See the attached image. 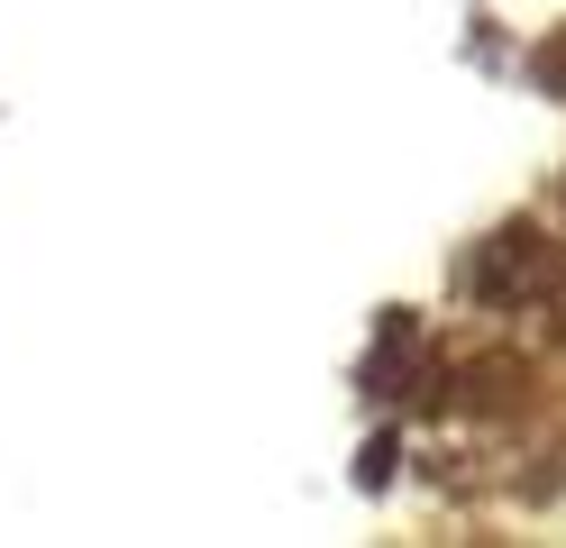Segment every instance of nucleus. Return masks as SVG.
I'll return each mask as SVG.
<instances>
[{
	"label": "nucleus",
	"instance_id": "obj_2",
	"mask_svg": "<svg viewBox=\"0 0 566 548\" xmlns=\"http://www.w3.org/2000/svg\"><path fill=\"white\" fill-rule=\"evenodd\" d=\"M539 83H548V92H566V37H557V46L539 55Z\"/></svg>",
	"mask_w": 566,
	"mask_h": 548
},
{
	"label": "nucleus",
	"instance_id": "obj_1",
	"mask_svg": "<svg viewBox=\"0 0 566 548\" xmlns=\"http://www.w3.org/2000/svg\"><path fill=\"white\" fill-rule=\"evenodd\" d=\"M548 283V247L530 238V229H503L484 247V266H475V292L484 302H530V292Z\"/></svg>",
	"mask_w": 566,
	"mask_h": 548
}]
</instances>
